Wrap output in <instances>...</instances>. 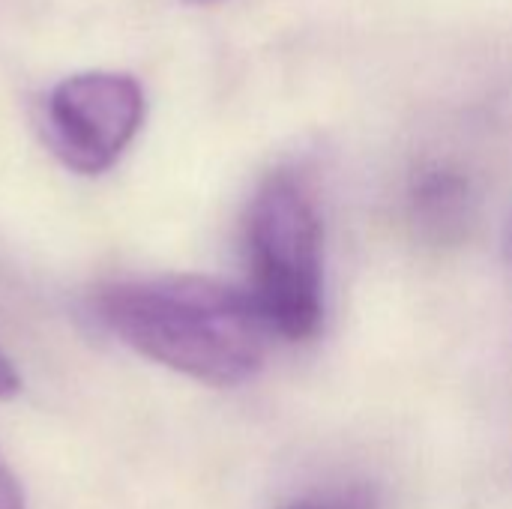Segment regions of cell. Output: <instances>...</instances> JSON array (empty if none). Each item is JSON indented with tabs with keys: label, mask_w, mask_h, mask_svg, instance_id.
I'll list each match as a JSON object with an SVG mask.
<instances>
[{
	"label": "cell",
	"mask_w": 512,
	"mask_h": 509,
	"mask_svg": "<svg viewBox=\"0 0 512 509\" xmlns=\"http://www.w3.org/2000/svg\"><path fill=\"white\" fill-rule=\"evenodd\" d=\"M93 309L126 348L210 387L252 381L273 336L246 288L210 276L111 282L93 294Z\"/></svg>",
	"instance_id": "obj_1"
},
{
	"label": "cell",
	"mask_w": 512,
	"mask_h": 509,
	"mask_svg": "<svg viewBox=\"0 0 512 509\" xmlns=\"http://www.w3.org/2000/svg\"><path fill=\"white\" fill-rule=\"evenodd\" d=\"M249 294L273 336L306 342L324 321V225L294 171H273L246 213Z\"/></svg>",
	"instance_id": "obj_2"
},
{
	"label": "cell",
	"mask_w": 512,
	"mask_h": 509,
	"mask_svg": "<svg viewBox=\"0 0 512 509\" xmlns=\"http://www.w3.org/2000/svg\"><path fill=\"white\" fill-rule=\"evenodd\" d=\"M144 90L126 72H78L45 99V138L57 159L84 177L105 174L144 123Z\"/></svg>",
	"instance_id": "obj_3"
},
{
	"label": "cell",
	"mask_w": 512,
	"mask_h": 509,
	"mask_svg": "<svg viewBox=\"0 0 512 509\" xmlns=\"http://www.w3.org/2000/svg\"><path fill=\"white\" fill-rule=\"evenodd\" d=\"M414 216L432 240H456L471 216V195L465 177L432 168L414 186Z\"/></svg>",
	"instance_id": "obj_4"
},
{
	"label": "cell",
	"mask_w": 512,
	"mask_h": 509,
	"mask_svg": "<svg viewBox=\"0 0 512 509\" xmlns=\"http://www.w3.org/2000/svg\"><path fill=\"white\" fill-rule=\"evenodd\" d=\"M288 509H375L372 501L360 492H342V495H330V498H309V501H297Z\"/></svg>",
	"instance_id": "obj_5"
},
{
	"label": "cell",
	"mask_w": 512,
	"mask_h": 509,
	"mask_svg": "<svg viewBox=\"0 0 512 509\" xmlns=\"http://www.w3.org/2000/svg\"><path fill=\"white\" fill-rule=\"evenodd\" d=\"M0 509H27V495L21 480L12 474V468L0 456Z\"/></svg>",
	"instance_id": "obj_6"
},
{
	"label": "cell",
	"mask_w": 512,
	"mask_h": 509,
	"mask_svg": "<svg viewBox=\"0 0 512 509\" xmlns=\"http://www.w3.org/2000/svg\"><path fill=\"white\" fill-rule=\"evenodd\" d=\"M18 393H21V375H18L15 363L0 351V402L15 399Z\"/></svg>",
	"instance_id": "obj_7"
},
{
	"label": "cell",
	"mask_w": 512,
	"mask_h": 509,
	"mask_svg": "<svg viewBox=\"0 0 512 509\" xmlns=\"http://www.w3.org/2000/svg\"><path fill=\"white\" fill-rule=\"evenodd\" d=\"M189 3H213V0H189Z\"/></svg>",
	"instance_id": "obj_8"
}]
</instances>
